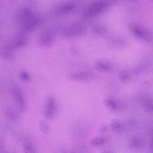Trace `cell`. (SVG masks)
<instances>
[{
  "mask_svg": "<svg viewBox=\"0 0 153 153\" xmlns=\"http://www.w3.org/2000/svg\"><path fill=\"white\" fill-rule=\"evenodd\" d=\"M43 109L44 116L49 120H52L57 116L58 108L55 98L52 94L48 95L45 99Z\"/></svg>",
  "mask_w": 153,
  "mask_h": 153,
  "instance_id": "cell-1",
  "label": "cell"
},
{
  "mask_svg": "<svg viewBox=\"0 0 153 153\" xmlns=\"http://www.w3.org/2000/svg\"><path fill=\"white\" fill-rule=\"evenodd\" d=\"M104 103L109 111L114 113L120 111L123 107L122 101L114 96H109L106 97L104 99Z\"/></svg>",
  "mask_w": 153,
  "mask_h": 153,
  "instance_id": "cell-2",
  "label": "cell"
},
{
  "mask_svg": "<svg viewBox=\"0 0 153 153\" xmlns=\"http://www.w3.org/2000/svg\"><path fill=\"white\" fill-rule=\"evenodd\" d=\"M93 74L90 72L81 71L68 73L66 77L69 80L74 81H85L92 80Z\"/></svg>",
  "mask_w": 153,
  "mask_h": 153,
  "instance_id": "cell-3",
  "label": "cell"
},
{
  "mask_svg": "<svg viewBox=\"0 0 153 153\" xmlns=\"http://www.w3.org/2000/svg\"><path fill=\"white\" fill-rule=\"evenodd\" d=\"M13 97L18 108L24 112L27 107V104L25 97L21 90L17 86L13 87Z\"/></svg>",
  "mask_w": 153,
  "mask_h": 153,
  "instance_id": "cell-4",
  "label": "cell"
},
{
  "mask_svg": "<svg viewBox=\"0 0 153 153\" xmlns=\"http://www.w3.org/2000/svg\"><path fill=\"white\" fill-rule=\"evenodd\" d=\"M110 127L113 132L119 133L123 132L125 129L126 126L124 122L118 119H114L111 121Z\"/></svg>",
  "mask_w": 153,
  "mask_h": 153,
  "instance_id": "cell-5",
  "label": "cell"
},
{
  "mask_svg": "<svg viewBox=\"0 0 153 153\" xmlns=\"http://www.w3.org/2000/svg\"><path fill=\"white\" fill-rule=\"evenodd\" d=\"M108 136L103 135L95 137L91 141V144L94 147H98L104 145L109 141Z\"/></svg>",
  "mask_w": 153,
  "mask_h": 153,
  "instance_id": "cell-6",
  "label": "cell"
},
{
  "mask_svg": "<svg viewBox=\"0 0 153 153\" xmlns=\"http://www.w3.org/2000/svg\"><path fill=\"white\" fill-rule=\"evenodd\" d=\"M96 69L100 72L103 73H109L113 71L111 66L109 64L103 62H99L95 65Z\"/></svg>",
  "mask_w": 153,
  "mask_h": 153,
  "instance_id": "cell-7",
  "label": "cell"
},
{
  "mask_svg": "<svg viewBox=\"0 0 153 153\" xmlns=\"http://www.w3.org/2000/svg\"><path fill=\"white\" fill-rule=\"evenodd\" d=\"M106 5L101 3H96L92 5L89 9V13L91 14H94L103 10L106 7Z\"/></svg>",
  "mask_w": 153,
  "mask_h": 153,
  "instance_id": "cell-8",
  "label": "cell"
},
{
  "mask_svg": "<svg viewBox=\"0 0 153 153\" xmlns=\"http://www.w3.org/2000/svg\"><path fill=\"white\" fill-rule=\"evenodd\" d=\"M24 153H38L35 146L30 141H27L24 144Z\"/></svg>",
  "mask_w": 153,
  "mask_h": 153,
  "instance_id": "cell-9",
  "label": "cell"
},
{
  "mask_svg": "<svg viewBox=\"0 0 153 153\" xmlns=\"http://www.w3.org/2000/svg\"><path fill=\"white\" fill-rule=\"evenodd\" d=\"M39 126L41 131L44 133H48L51 131L50 125L45 120H41L39 123Z\"/></svg>",
  "mask_w": 153,
  "mask_h": 153,
  "instance_id": "cell-10",
  "label": "cell"
},
{
  "mask_svg": "<svg viewBox=\"0 0 153 153\" xmlns=\"http://www.w3.org/2000/svg\"><path fill=\"white\" fill-rule=\"evenodd\" d=\"M19 77L20 79L24 81L29 82L31 80L30 74L25 71H21L19 74Z\"/></svg>",
  "mask_w": 153,
  "mask_h": 153,
  "instance_id": "cell-11",
  "label": "cell"
},
{
  "mask_svg": "<svg viewBox=\"0 0 153 153\" xmlns=\"http://www.w3.org/2000/svg\"><path fill=\"white\" fill-rule=\"evenodd\" d=\"M5 114L6 116L12 120H16L17 118L16 114L11 110H7L5 112Z\"/></svg>",
  "mask_w": 153,
  "mask_h": 153,
  "instance_id": "cell-12",
  "label": "cell"
},
{
  "mask_svg": "<svg viewBox=\"0 0 153 153\" xmlns=\"http://www.w3.org/2000/svg\"><path fill=\"white\" fill-rule=\"evenodd\" d=\"M118 76L120 80L123 82H126L129 79V75L126 72H120Z\"/></svg>",
  "mask_w": 153,
  "mask_h": 153,
  "instance_id": "cell-13",
  "label": "cell"
},
{
  "mask_svg": "<svg viewBox=\"0 0 153 153\" xmlns=\"http://www.w3.org/2000/svg\"><path fill=\"white\" fill-rule=\"evenodd\" d=\"M108 128L107 126L105 125H103L101 126L100 128V132L101 133L104 132L106 131Z\"/></svg>",
  "mask_w": 153,
  "mask_h": 153,
  "instance_id": "cell-14",
  "label": "cell"
},
{
  "mask_svg": "<svg viewBox=\"0 0 153 153\" xmlns=\"http://www.w3.org/2000/svg\"><path fill=\"white\" fill-rule=\"evenodd\" d=\"M101 153H109V152L107 151H104L102 152Z\"/></svg>",
  "mask_w": 153,
  "mask_h": 153,
  "instance_id": "cell-15",
  "label": "cell"
}]
</instances>
